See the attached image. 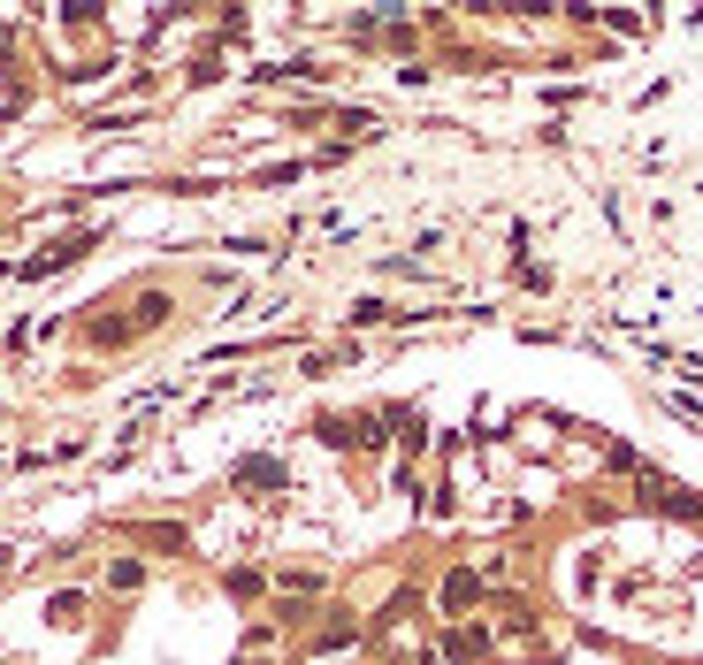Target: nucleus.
Returning a JSON list of instances; mask_svg holds the SVG:
<instances>
[{
	"mask_svg": "<svg viewBox=\"0 0 703 665\" xmlns=\"http://www.w3.org/2000/svg\"><path fill=\"white\" fill-rule=\"evenodd\" d=\"M474 589H482V574H451V581H444V612H467Z\"/></svg>",
	"mask_w": 703,
	"mask_h": 665,
	"instance_id": "1",
	"label": "nucleus"
},
{
	"mask_svg": "<svg viewBox=\"0 0 703 665\" xmlns=\"http://www.w3.org/2000/svg\"><path fill=\"white\" fill-rule=\"evenodd\" d=\"M237 482H253V490L268 482V490H276V482H283V467H276V459H245V467H237Z\"/></svg>",
	"mask_w": 703,
	"mask_h": 665,
	"instance_id": "2",
	"label": "nucleus"
},
{
	"mask_svg": "<svg viewBox=\"0 0 703 665\" xmlns=\"http://www.w3.org/2000/svg\"><path fill=\"white\" fill-rule=\"evenodd\" d=\"M107 581H115V589H138V581H146V566H138V558H115V566H107Z\"/></svg>",
	"mask_w": 703,
	"mask_h": 665,
	"instance_id": "3",
	"label": "nucleus"
}]
</instances>
